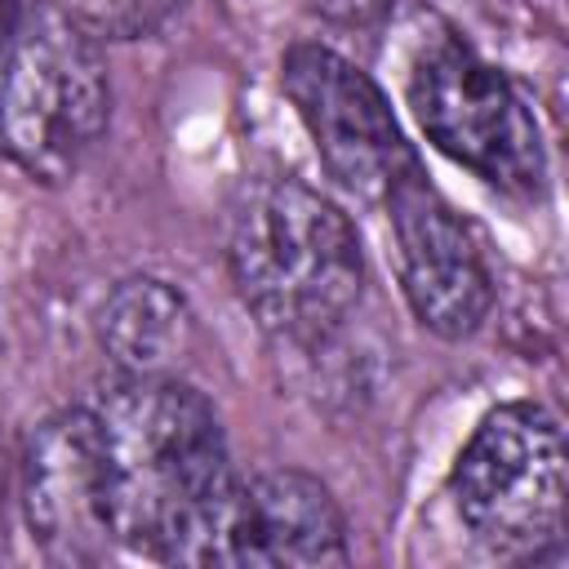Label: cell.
<instances>
[{
	"instance_id": "1",
	"label": "cell",
	"mask_w": 569,
	"mask_h": 569,
	"mask_svg": "<svg viewBox=\"0 0 569 569\" xmlns=\"http://www.w3.org/2000/svg\"><path fill=\"white\" fill-rule=\"evenodd\" d=\"M93 418L116 547L196 565L236 480L213 405L178 373H142L120 378Z\"/></svg>"
},
{
	"instance_id": "2",
	"label": "cell",
	"mask_w": 569,
	"mask_h": 569,
	"mask_svg": "<svg viewBox=\"0 0 569 569\" xmlns=\"http://www.w3.org/2000/svg\"><path fill=\"white\" fill-rule=\"evenodd\" d=\"M227 267L253 320L289 342L329 338L365 289L351 218L289 173H262L240 187L227 218Z\"/></svg>"
},
{
	"instance_id": "3",
	"label": "cell",
	"mask_w": 569,
	"mask_h": 569,
	"mask_svg": "<svg viewBox=\"0 0 569 569\" xmlns=\"http://www.w3.org/2000/svg\"><path fill=\"white\" fill-rule=\"evenodd\" d=\"M111 84L98 44L53 4L22 0L0 71V147L40 182H62L98 147Z\"/></svg>"
},
{
	"instance_id": "4",
	"label": "cell",
	"mask_w": 569,
	"mask_h": 569,
	"mask_svg": "<svg viewBox=\"0 0 569 569\" xmlns=\"http://www.w3.org/2000/svg\"><path fill=\"white\" fill-rule=\"evenodd\" d=\"M453 511L498 560H542L565 529V427L538 400L489 409L449 471Z\"/></svg>"
},
{
	"instance_id": "5",
	"label": "cell",
	"mask_w": 569,
	"mask_h": 569,
	"mask_svg": "<svg viewBox=\"0 0 569 569\" xmlns=\"http://www.w3.org/2000/svg\"><path fill=\"white\" fill-rule=\"evenodd\" d=\"M409 107L427 142L480 182L538 200L547 187L542 129L520 89L458 36H436L409 67Z\"/></svg>"
},
{
	"instance_id": "6",
	"label": "cell",
	"mask_w": 569,
	"mask_h": 569,
	"mask_svg": "<svg viewBox=\"0 0 569 569\" xmlns=\"http://www.w3.org/2000/svg\"><path fill=\"white\" fill-rule=\"evenodd\" d=\"M280 89L293 102L325 173L356 200H387L400 182L422 173L387 93L329 44L298 40L280 58Z\"/></svg>"
},
{
	"instance_id": "7",
	"label": "cell",
	"mask_w": 569,
	"mask_h": 569,
	"mask_svg": "<svg viewBox=\"0 0 569 569\" xmlns=\"http://www.w3.org/2000/svg\"><path fill=\"white\" fill-rule=\"evenodd\" d=\"M347 560V520L329 485L293 467L236 476L196 551V565L227 569H311Z\"/></svg>"
},
{
	"instance_id": "8",
	"label": "cell",
	"mask_w": 569,
	"mask_h": 569,
	"mask_svg": "<svg viewBox=\"0 0 569 569\" xmlns=\"http://www.w3.org/2000/svg\"><path fill=\"white\" fill-rule=\"evenodd\" d=\"M382 204L391 213L409 311L440 338H471L493 307V276L471 227L427 182V173L400 182Z\"/></svg>"
},
{
	"instance_id": "9",
	"label": "cell",
	"mask_w": 569,
	"mask_h": 569,
	"mask_svg": "<svg viewBox=\"0 0 569 569\" xmlns=\"http://www.w3.org/2000/svg\"><path fill=\"white\" fill-rule=\"evenodd\" d=\"M18 498L31 542L49 560L93 565L116 547L93 409H62L31 431L18 462Z\"/></svg>"
},
{
	"instance_id": "10",
	"label": "cell",
	"mask_w": 569,
	"mask_h": 569,
	"mask_svg": "<svg viewBox=\"0 0 569 569\" xmlns=\"http://www.w3.org/2000/svg\"><path fill=\"white\" fill-rule=\"evenodd\" d=\"M98 347L120 369V378L178 373L182 356L196 342V316L160 276H124L98 307Z\"/></svg>"
},
{
	"instance_id": "11",
	"label": "cell",
	"mask_w": 569,
	"mask_h": 569,
	"mask_svg": "<svg viewBox=\"0 0 569 569\" xmlns=\"http://www.w3.org/2000/svg\"><path fill=\"white\" fill-rule=\"evenodd\" d=\"M18 4H22V0H0V71H4V58H9V44H13Z\"/></svg>"
},
{
	"instance_id": "12",
	"label": "cell",
	"mask_w": 569,
	"mask_h": 569,
	"mask_svg": "<svg viewBox=\"0 0 569 569\" xmlns=\"http://www.w3.org/2000/svg\"><path fill=\"white\" fill-rule=\"evenodd\" d=\"M4 502H9V458L0 449V542H4Z\"/></svg>"
}]
</instances>
